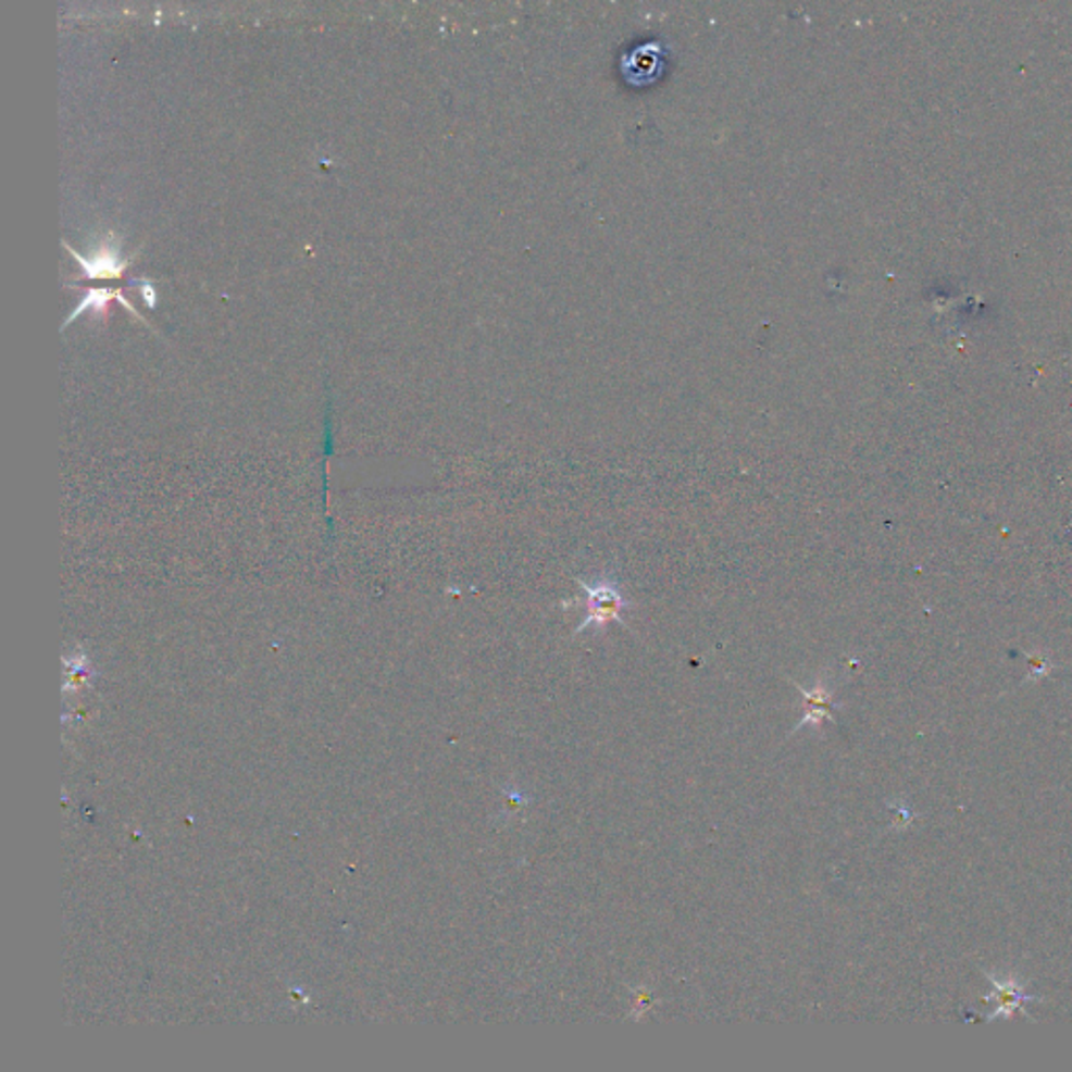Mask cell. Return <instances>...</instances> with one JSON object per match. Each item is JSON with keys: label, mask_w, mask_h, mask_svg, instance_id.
<instances>
[{"label": "cell", "mask_w": 1072, "mask_h": 1072, "mask_svg": "<svg viewBox=\"0 0 1072 1072\" xmlns=\"http://www.w3.org/2000/svg\"><path fill=\"white\" fill-rule=\"evenodd\" d=\"M985 978L988 983L993 985V990L987 993L983 997V1001H995V1010L985 1017L987 1022H993L997 1018H1014L1017 1014H1022L1024 1018H1029L1031 1022H1035V1018L1031 1017L1024 1006L1031 1004V1001H1044L1042 995H1033V993H1026V985L1018 978L1014 972H1004L1001 976H997L995 972H988V970H983Z\"/></svg>", "instance_id": "obj_1"}, {"label": "cell", "mask_w": 1072, "mask_h": 1072, "mask_svg": "<svg viewBox=\"0 0 1072 1072\" xmlns=\"http://www.w3.org/2000/svg\"><path fill=\"white\" fill-rule=\"evenodd\" d=\"M583 589L587 591V619L578 624L576 633H583L585 628H603L610 622L621 621L622 610L626 608V601L622 597L621 589L614 581L610 578H597L591 585L581 583Z\"/></svg>", "instance_id": "obj_2"}, {"label": "cell", "mask_w": 1072, "mask_h": 1072, "mask_svg": "<svg viewBox=\"0 0 1072 1072\" xmlns=\"http://www.w3.org/2000/svg\"><path fill=\"white\" fill-rule=\"evenodd\" d=\"M63 246L78 260V264L83 266L88 279H117V277H122V273L130 264L128 260H124L120 255V250L112 244H103L101 248H97L92 254L88 255L74 252L67 244H63Z\"/></svg>", "instance_id": "obj_3"}, {"label": "cell", "mask_w": 1072, "mask_h": 1072, "mask_svg": "<svg viewBox=\"0 0 1072 1072\" xmlns=\"http://www.w3.org/2000/svg\"><path fill=\"white\" fill-rule=\"evenodd\" d=\"M802 694H805V700H807V714L800 723H796L794 732L807 727V725H813V727H819L821 723L825 721H834V714H832V696H834V689H830V683L819 678L818 683L813 685V689H807L802 685H796Z\"/></svg>", "instance_id": "obj_4"}, {"label": "cell", "mask_w": 1072, "mask_h": 1072, "mask_svg": "<svg viewBox=\"0 0 1072 1072\" xmlns=\"http://www.w3.org/2000/svg\"><path fill=\"white\" fill-rule=\"evenodd\" d=\"M112 300H117V302H120V304H122V307H124L126 311L133 314V316H137L139 321H142L141 314L135 311V309H133V307H130V304L126 302V298L122 296V291H120V289H110V287H103V289H88V291H86V296L85 298H83V302L78 304V309H76V311L72 312V314L67 316V321H65V327H67L70 323H74V321H76V319H78V316H80L83 312L92 311L95 312V314H103V312L108 311V304H110ZM142 323H145V321H142Z\"/></svg>", "instance_id": "obj_5"}, {"label": "cell", "mask_w": 1072, "mask_h": 1072, "mask_svg": "<svg viewBox=\"0 0 1072 1072\" xmlns=\"http://www.w3.org/2000/svg\"><path fill=\"white\" fill-rule=\"evenodd\" d=\"M1051 671V664L1042 658V656H1031V675L1026 681H1039V678L1049 675Z\"/></svg>", "instance_id": "obj_6"}, {"label": "cell", "mask_w": 1072, "mask_h": 1072, "mask_svg": "<svg viewBox=\"0 0 1072 1072\" xmlns=\"http://www.w3.org/2000/svg\"><path fill=\"white\" fill-rule=\"evenodd\" d=\"M649 1004H651V1001H649V993L646 988H641V990H637V993H635L633 1006H635V1008H639V1012H637L635 1020H639V1018L644 1017V1014L648 1012L649 1008H651Z\"/></svg>", "instance_id": "obj_7"}, {"label": "cell", "mask_w": 1072, "mask_h": 1072, "mask_svg": "<svg viewBox=\"0 0 1072 1072\" xmlns=\"http://www.w3.org/2000/svg\"><path fill=\"white\" fill-rule=\"evenodd\" d=\"M139 287H141L142 298L147 302V307H155V291H153V285L147 279L139 282Z\"/></svg>", "instance_id": "obj_8"}]
</instances>
